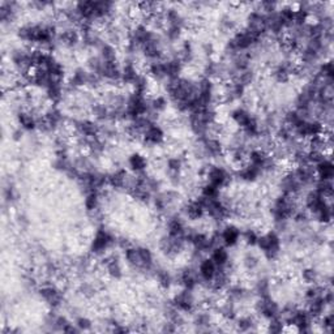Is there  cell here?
<instances>
[{
	"mask_svg": "<svg viewBox=\"0 0 334 334\" xmlns=\"http://www.w3.org/2000/svg\"><path fill=\"white\" fill-rule=\"evenodd\" d=\"M76 325L80 330H89L92 328V321L88 317H78L76 320Z\"/></svg>",
	"mask_w": 334,
	"mask_h": 334,
	"instance_id": "39",
	"label": "cell"
},
{
	"mask_svg": "<svg viewBox=\"0 0 334 334\" xmlns=\"http://www.w3.org/2000/svg\"><path fill=\"white\" fill-rule=\"evenodd\" d=\"M197 272H199V276L201 278V282L209 283L216 274L217 265L213 262L212 259H203L200 261V264L197 265Z\"/></svg>",
	"mask_w": 334,
	"mask_h": 334,
	"instance_id": "11",
	"label": "cell"
},
{
	"mask_svg": "<svg viewBox=\"0 0 334 334\" xmlns=\"http://www.w3.org/2000/svg\"><path fill=\"white\" fill-rule=\"evenodd\" d=\"M56 39L59 43H61L65 47H76L81 42V34L72 28H64L56 36Z\"/></svg>",
	"mask_w": 334,
	"mask_h": 334,
	"instance_id": "9",
	"label": "cell"
},
{
	"mask_svg": "<svg viewBox=\"0 0 334 334\" xmlns=\"http://www.w3.org/2000/svg\"><path fill=\"white\" fill-rule=\"evenodd\" d=\"M172 306L180 312H191L195 308V297L192 294V290L183 289L172 299Z\"/></svg>",
	"mask_w": 334,
	"mask_h": 334,
	"instance_id": "6",
	"label": "cell"
},
{
	"mask_svg": "<svg viewBox=\"0 0 334 334\" xmlns=\"http://www.w3.org/2000/svg\"><path fill=\"white\" fill-rule=\"evenodd\" d=\"M182 167H183V161L180 158H178V157H175V158H170L167 161V170H168V174H180Z\"/></svg>",
	"mask_w": 334,
	"mask_h": 334,
	"instance_id": "33",
	"label": "cell"
},
{
	"mask_svg": "<svg viewBox=\"0 0 334 334\" xmlns=\"http://www.w3.org/2000/svg\"><path fill=\"white\" fill-rule=\"evenodd\" d=\"M206 179H208L209 184H212V186L221 189L226 184H228L230 175H228V172L224 168H222V167L212 166L209 167L208 171H206Z\"/></svg>",
	"mask_w": 334,
	"mask_h": 334,
	"instance_id": "7",
	"label": "cell"
},
{
	"mask_svg": "<svg viewBox=\"0 0 334 334\" xmlns=\"http://www.w3.org/2000/svg\"><path fill=\"white\" fill-rule=\"evenodd\" d=\"M283 326H285V321H283L279 316H278V317L270 318L269 324H268V332H272V333H282V332H283Z\"/></svg>",
	"mask_w": 334,
	"mask_h": 334,
	"instance_id": "32",
	"label": "cell"
},
{
	"mask_svg": "<svg viewBox=\"0 0 334 334\" xmlns=\"http://www.w3.org/2000/svg\"><path fill=\"white\" fill-rule=\"evenodd\" d=\"M38 119L34 112L30 110H21L17 114V122L20 124V127L25 130H36L38 126Z\"/></svg>",
	"mask_w": 334,
	"mask_h": 334,
	"instance_id": "14",
	"label": "cell"
},
{
	"mask_svg": "<svg viewBox=\"0 0 334 334\" xmlns=\"http://www.w3.org/2000/svg\"><path fill=\"white\" fill-rule=\"evenodd\" d=\"M261 174H262V171L260 168H257L256 166H253L251 163L245 165V166H241L239 168V171H238L239 179L244 180V182H255Z\"/></svg>",
	"mask_w": 334,
	"mask_h": 334,
	"instance_id": "17",
	"label": "cell"
},
{
	"mask_svg": "<svg viewBox=\"0 0 334 334\" xmlns=\"http://www.w3.org/2000/svg\"><path fill=\"white\" fill-rule=\"evenodd\" d=\"M184 214H186L187 218H189L192 221L201 220L205 216V206L203 200L197 197L193 201H189L188 204H186V206H184Z\"/></svg>",
	"mask_w": 334,
	"mask_h": 334,
	"instance_id": "10",
	"label": "cell"
},
{
	"mask_svg": "<svg viewBox=\"0 0 334 334\" xmlns=\"http://www.w3.org/2000/svg\"><path fill=\"white\" fill-rule=\"evenodd\" d=\"M143 139L147 144L155 147V145H159V144L165 140V133H163L162 128L159 126H157L154 123V124H151V126L144 132Z\"/></svg>",
	"mask_w": 334,
	"mask_h": 334,
	"instance_id": "13",
	"label": "cell"
},
{
	"mask_svg": "<svg viewBox=\"0 0 334 334\" xmlns=\"http://www.w3.org/2000/svg\"><path fill=\"white\" fill-rule=\"evenodd\" d=\"M19 9V4L13 3V1H3L0 5V20L3 22V25L12 24L13 21L16 20L17 11Z\"/></svg>",
	"mask_w": 334,
	"mask_h": 334,
	"instance_id": "12",
	"label": "cell"
},
{
	"mask_svg": "<svg viewBox=\"0 0 334 334\" xmlns=\"http://www.w3.org/2000/svg\"><path fill=\"white\" fill-rule=\"evenodd\" d=\"M80 293H81L84 297H92L95 295V289H94V286L92 285V283L84 282V283H81V286H80Z\"/></svg>",
	"mask_w": 334,
	"mask_h": 334,
	"instance_id": "38",
	"label": "cell"
},
{
	"mask_svg": "<svg viewBox=\"0 0 334 334\" xmlns=\"http://www.w3.org/2000/svg\"><path fill=\"white\" fill-rule=\"evenodd\" d=\"M101 205V193L99 191L88 192L85 196V208L88 212H97Z\"/></svg>",
	"mask_w": 334,
	"mask_h": 334,
	"instance_id": "24",
	"label": "cell"
},
{
	"mask_svg": "<svg viewBox=\"0 0 334 334\" xmlns=\"http://www.w3.org/2000/svg\"><path fill=\"white\" fill-rule=\"evenodd\" d=\"M39 295L51 308H57L63 303V294L55 286L46 285L39 289Z\"/></svg>",
	"mask_w": 334,
	"mask_h": 334,
	"instance_id": "8",
	"label": "cell"
},
{
	"mask_svg": "<svg viewBox=\"0 0 334 334\" xmlns=\"http://www.w3.org/2000/svg\"><path fill=\"white\" fill-rule=\"evenodd\" d=\"M220 234L222 243H223V245H227V247H232V245L238 244V241H239L241 235V230L237 226H234V224L226 226Z\"/></svg>",
	"mask_w": 334,
	"mask_h": 334,
	"instance_id": "15",
	"label": "cell"
},
{
	"mask_svg": "<svg viewBox=\"0 0 334 334\" xmlns=\"http://www.w3.org/2000/svg\"><path fill=\"white\" fill-rule=\"evenodd\" d=\"M237 326L238 330H241V332H248V330L253 329L255 320L251 316H241V318L237 320Z\"/></svg>",
	"mask_w": 334,
	"mask_h": 334,
	"instance_id": "30",
	"label": "cell"
},
{
	"mask_svg": "<svg viewBox=\"0 0 334 334\" xmlns=\"http://www.w3.org/2000/svg\"><path fill=\"white\" fill-rule=\"evenodd\" d=\"M210 259L217 266H226L227 262L230 261V256H228L227 251L223 247H216L210 252Z\"/></svg>",
	"mask_w": 334,
	"mask_h": 334,
	"instance_id": "22",
	"label": "cell"
},
{
	"mask_svg": "<svg viewBox=\"0 0 334 334\" xmlns=\"http://www.w3.org/2000/svg\"><path fill=\"white\" fill-rule=\"evenodd\" d=\"M114 243L115 238L109 231L101 228V230H97L94 235L92 244H90V251L94 255H103Z\"/></svg>",
	"mask_w": 334,
	"mask_h": 334,
	"instance_id": "3",
	"label": "cell"
},
{
	"mask_svg": "<svg viewBox=\"0 0 334 334\" xmlns=\"http://www.w3.org/2000/svg\"><path fill=\"white\" fill-rule=\"evenodd\" d=\"M128 165L132 168V171L136 172V174H140V172H145L148 162L144 155L139 154V153H133L128 159Z\"/></svg>",
	"mask_w": 334,
	"mask_h": 334,
	"instance_id": "20",
	"label": "cell"
},
{
	"mask_svg": "<svg viewBox=\"0 0 334 334\" xmlns=\"http://www.w3.org/2000/svg\"><path fill=\"white\" fill-rule=\"evenodd\" d=\"M167 107V99L162 95H158V97L153 98L150 99V111L155 112V114H159L162 111L166 110Z\"/></svg>",
	"mask_w": 334,
	"mask_h": 334,
	"instance_id": "28",
	"label": "cell"
},
{
	"mask_svg": "<svg viewBox=\"0 0 334 334\" xmlns=\"http://www.w3.org/2000/svg\"><path fill=\"white\" fill-rule=\"evenodd\" d=\"M193 324L197 326V332H209L212 325V316L208 312H199L193 317Z\"/></svg>",
	"mask_w": 334,
	"mask_h": 334,
	"instance_id": "21",
	"label": "cell"
},
{
	"mask_svg": "<svg viewBox=\"0 0 334 334\" xmlns=\"http://www.w3.org/2000/svg\"><path fill=\"white\" fill-rule=\"evenodd\" d=\"M127 179H128V174H127L126 170L118 168L109 175V184L116 189H124Z\"/></svg>",
	"mask_w": 334,
	"mask_h": 334,
	"instance_id": "19",
	"label": "cell"
},
{
	"mask_svg": "<svg viewBox=\"0 0 334 334\" xmlns=\"http://www.w3.org/2000/svg\"><path fill=\"white\" fill-rule=\"evenodd\" d=\"M269 279H268V278H260V279L256 282V286H255V293H256L259 297H266V295H269Z\"/></svg>",
	"mask_w": 334,
	"mask_h": 334,
	"instance_id": "29",
	"label": "cell"
},
{
	"mask_svg": "<svg viewBox=\"0 0 334 334\" xmlns=\"http://www.w3.org/2000/svg\"><path fill=\"white\" fill-rule=\"evenodd\" d=\"M257 239H259V234H257L255 230L252 228H248L243 232V241L249 245H255L257 243Z\"/></svg>",
	"mask_w": 334,
	"mask_h": 334,
	"instance_id": "35",
	"label": "cell"
},
{
	"mask_svg": "<svg viewBox=\"0 0 334 334\" xmlns=\"http://www.w3.org/2000/svg\"><path fill=\"white\" fill-rule=\"evenodd\" d=\"M316 170V176H318V180H332L333 178V163L329 159H324L315 167Z\"/></svg>",
	"mask_w": 334,
	"mask_h": 334,
	"instance_id": "18",
	"label": "cell"
},
{
	"mask_svg": "<svg viewBox=\"0 0 334 334\" xmlns=\"http://www.w3.org/2000/svg\"><path fill=\"white\" fill-rule=\"evenodd\" d=\"M303 279L306 282H308V283H315V282L317 281V272L315 269H312V268H307V269L303 270Z\"/></svg>",
	"mask_w": 334,
	"mask_h": 334,
	"instance_id": "37",
	"label": "cell"
},
{
	"mask_svg": "<svg viewBox=\"0 0 334 334\" xmlns=\"http://www.w3.org/2000/svg\"><path fill=\"white\" fill-rule=\"evenodd\" d=\"M98 50H99V56L103 61H116V50L112 45L103 42Z\"/></svg>",
	"mask_w": 334,
	"mask_h": 334,
	"instance_id": "27",
	"label": "cell"
},
{
	"mask_svg": "<svg viewBox=\"0 0 334 334\" xmlns=\"http://www.w3.org/2000/svg\"><path fill=\"white\" fill-rule=\"evenodd\" d=\"M149 74L155 80H163L166 78V68H165V60L151 61L149 64Z\"/></svg>",
	"mask_w": 334,
	"mask_h": 334,
	"instance_id": "23",
	"label": "cell"
},
{
	"mask_svg": "<svg viewBox=\"0 0 334 334\" xmlns=\"http://www.w3.org/2000/svg\"><path fill=\"white\" fill-rule=\"evenodd\" d=\"M201 196L205 199H220V188L206 183L201 188Z\"/></svg>",
	"mask_w": 334,
	"mask_h": 334,
	"instance_id": "31",
	"label": "cell"
},
{
	"mask_svg": "<svg viewBox=\"0 0 334 334\" xmlns=\"http://www.w3.org/2000/svg\"><path fill=\"white\" fill-rule=\"evenodd\" d=\"M256 245L262 251L266 259L274 260L281 251V238L276 231H270L264 235H259Z\"/></svg>",
	"mask_w": 334,
	"mask_h": 334,
	"instance_id": "1",
	"label": "cell"
},
{
	"mask_svg": "<svg viewBox=\"0 0 334 334\" xmlns=\"http://www.w3.org/2000/svg\"><path fill=\"white\" fill-rule=\"evenodd\" d=\"M92 114L94 118L99 120V122H105V120H110V110L105 103H94L92 105Z\"/></svg>",
	"mask_w": 334,
	"mask_h": 334,
	"instance_id": "26",
	"label": "cell"
},
{
	"mask_svg": "<svg viewBox=\"0 0 334 334\" xmlns=\"http://www.w3.org/2000/svg\"><path fill=\"white\" fill-rule=\"evenodd\" d=\"M243 264L248 270H253L260 265V259L255 253H247L243 259Z\"/></svg>",
	"mask_w": 334,
	"mask_h": 334,
	"instance_id": "34",
	"label": "cell"
},
{
	"mask_svg": "<svg viewBox=\"0 0 334 334\" xmlns=\"http://www.w3.org/2000/svg\"><path fill=\"white\" fill-rule=\"evenodd\" d=\"M220 28L223 32H231L235 29V21L232 20L230 16H223L220 21Z\"/></svg>",
	"mask_w": 334,
	"mask_h": 334,
	"instance_id": "36",
	"label": "cell"
},
{
	"mask_svg": "<svg viewBox=\"0 0 334 334\" xmlns=\"http://www.w3.org/2000/svg\"><path fill=\"white\" fill-rule=\"evenodd\" d=\"M103 266H105L107 274H109L111 278L119 279V278L123 277L122 265H120L119 260L115 256L106 257L105 261H103Z\"/></svg>",
	"mask_w": 334,
	"mask_h": 334,
	"instance_id": "16",
	"label": "cell"
},
{
	"mask_svg": "<svg viewBox=\"0 0 334 334\" xmlns=\"http://www.w3.org/2000/svg\"><path fill=\"white\" fill-rule=\"evenodd\" d=\"M186 238L183 237H171V235H165L159 241V248L166 256L175 257L178 256L186 247Z\"/></svg>",
	"mask_w": 334,
	"mask_h": 334,
	"instance_id": "2",
	"label": "cell"
},
{
	"mask_svg": "<svg viewBox=\"0 0 334 334\" xmlns=\"http://www.w3.org/2000/svg\"><path fill=\"white\" fill-rule=\"evenodd\" d=\"M256 311L257 314H260L262 317L268 318V320L279 316V307L270 297V295L259 297V300L256 302Z\"/></svg>",
	"mask_w": 334,
	"mask_h": 334,
	"instance_id": "4",
	"label": "cell"
},
{
	"mask_svg": "<svg viewBox=\"0 0 334 334\" xmlns=\"http://www.w3.org/2000/svg\"><path fill=\"white\" fill-rule=\"evenodd\" d=\"M153 276L158 281L159 286L163 287V289H168L172 285V282H174V278H172L171 274L168 273L167 270L161 269V268H155L154 272H153Z\"/></svg>",
	"mask_w": 334,
	"mask_h": 334,
	"instance_id": "25",
	"label": "cell"
},
{
	"mask_svg": "<svg viewBox=\"0 0 334 334\" xmlns=\"http://www.w3.org/2000/svg\"><path fill=\"white\" fill-rule=\"evenodd\" d=\"M74 130H76L80 137L84 139H92V137H97L101 132V127L93 120H88V119H81V120H74Z\"/></svg>",
	"mask_w": 334,
	"mask_h": 334,
	"instance_id": "5",
	"label": "cell"
}]
</instances>
